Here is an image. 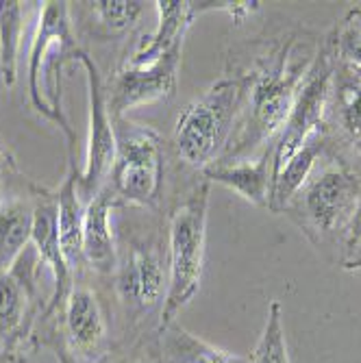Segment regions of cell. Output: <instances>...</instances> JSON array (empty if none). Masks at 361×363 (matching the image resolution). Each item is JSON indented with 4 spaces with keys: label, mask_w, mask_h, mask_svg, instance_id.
<instances>
[{
    "label": "cell",
    "mask_w": 361,
    "mask_h": 363,
    "mask_svg": "<svg viewBox=\"0 0 361 363\" xmlns=\"http://www.w3.org/2000/svg\"><path fill=\"white\" fill-rule=\"evenodd\" d=\"M322 44L305 26L289 24L255 40L240 55L244 61L235 63L248 74V91L220 163L252 159L274 146Z\"/></svg>",
    "instance_id": "1"
},
{
    "label": "cell",
    "mask_w": 361,
    "mask_h": 363,
    "mask_svg": "<svg viewBox=\"0 0 361 363\" xmlns=\"http://www.w3.org/2000/svg\"><path fill=\"white\" fill-rule=\"evenodd\" d=\"M359 198L361 168L329 150L283 213L296 222L301 233L318 250L338 255L340 238Z\"/></svg>",
    "instance_id": "2"
},
{
    "label": "cell",
    "mask_w": 361,
    "mask_h": 363,
    "mask_svg": "<svg viewBox=\"0 0 361 363\" xmlns=\"http://www.w3.org/2000/svg\"><path fill=\"white\" fill-rule=\"evenodd\" d=\"M248 91V74L233 61L201 98H196L179 113L174 122V152L189 168L205 170L222 157L238 120L244 109Z\"/></svg>",
    "instance_id": "3"
},
{
    "label": "cell",
    "mask_w": 361,
    "mask_h": 363,
    "mask_svg": "<svg viewBox=\"0 0 361 363\" xmlns=\"http://www.w3.org/2000/svg\"><path fill=\"white\" fill-rule=\"evenodd\" d=\"M209 218V181L194 187L172 209L168 220V291L159 311V331L177 322V315L201 289L205 270Z\"/></svg>",
    "instance_id": "4"
},
{
    "label": "cell",
    "mask_w": 361,
    "mask_h": 363,
    "mask_svg": "<svg viewBox=\"0 0 361 363\" xmlns=\"http://www.w3.org/2000/svg\"><path fill=\"white\" fill-rule=\"evenodd\" d=\"M79 52L70 30L68 3H44L28 50V96L33 107L57 122L70 142H74V135L61 107V70L63 61L77 59Z\"/></svg>",
    "instance_id": "5"
},
{
    "label": "cell",
    "mask_w": 361,
    "mask_h": 363,
    "mask_svg": "<svg viewBox=\"0 0 361 363\" xmlns=\"http://www.w3.org/2000/svg\"><path fill=\"white\" fill-rule=\"evenodd\" d=\"M111 191L126 203L155 207L163 185V144L150 126L120 120L109 172Z\"/></svg>",
    "instance_id": "6"
},
{
    "label": "cell",
    "mask_w": 361,
    "mask_h": 363,
    "mask_svg": "<svg viewBox=\"0 0 361 363\" xmlns=\"http://www.w3.org/2000/svg\"><path fill=\"white\" fill-rule=\"evenodd\" d=\"M333 72H335V57L329 46V40H324L313 68L307 74L296 103H294L289 118L279 133L274 142V166L272 174L285 166V161L296 152L311 135L322 130L324 124V113H326V103H329V91L333 83Z\"/></svg>",
    "instance_id": "7"
},
{
    "label": "cell",
    "mask_w": 361,
    "mask_h": 363,
    "mask_svg": "<svg viewBox=\"0 0 361 363\" xmlns=\"http://www.w3.org/2000/svg\"><path fill=\"white\" fill-rule=\"evenodd\" d=\"M77 59L85 68L87 79V98H89V130H87V152L85 168L81 174V187L91 198L101 191L105 177L111 172L113 155H116V126L111 122L109 101L103 91V81L98 74L96 63L87 52H79Z\"/></svg>",
    "instance_id": "8"
},
{
    "label": "cell",
    "mask_w": 361,
    "mask_h": 363,
    "mask_svg": "<svg viewBox=\"0 0 361 363\" xmlns=\"http://www.w3.org/2000/svg\"><path fill=\"white\" fill-rule=\"evenodd\" d=\"M322 130L331 152L350 163L361 159V70L338 59Z\"/></svg>",
    "instance_id": "9"
},
{
    "label": "cell",
    "mask_w": 361,
    "mask_h": 363,
    "mask_svg": "<svg viewBox=\"0 0 361 363\" xmlns=\"http://www.w3.org/2000/svg\"><path fill=\"white\" fill-rule=\"evenodd\" d=\"M181 50L183 48H174L148 65H126L113 83L109 101L111 116H122L135 107L157 101H168L170 96H174L179 81Z\"/></svg>",
    "instance_id": "10"
},
{
    "label": "cell",
    "mask_w": 361,
    "mask_h": 363,
    "mask_svg": "<svg viewBox=\"0 0 361 363\" xmlns=\"http://www.w3.org/2000/svg\"><path fill=\"white\" fill-rule=\"evenodd\" d=\"M116 272L118 296L130 311L148 313L166 301L168 266H163V259L155 248L144 244L133 246Z\"/></svg>",
    "instance_id": "11"
},
{
    "label": "cell",
    "mask_w": 361,
    "mask_h": 363,
    "mask_svg": "<svg viewBox=\"0 0 361 363\" xmlns=\"http://www.w3.org/2000/svg\"><path fill=\"white\" fill-rule=\"evenodd\" d=\"M63 324L74 354L94 361L107 346V320L96 294L87 287H72L63 303Z\"/></svg>",
    "instance_id": "12"
},
{
    "label": "cell",
    "mask_w": 361,
    "mask_h": 363,
    "mask_svg": "<svg viewBox=\"0 0 361 363\" xmlns=\"http://www.w3.org/2000/svg\"><path fill=\"white\" fill-rule=\"evenodd\" d=\"M272 166H274V146L266 148L261 155L242 161L213 163L205 168L203 174L211 183H220L240 194L244 201L255 207L268 209L270 189H272Z\"/></svg>",
    "instance_id": "13"
},
{
    "label": "cell",
    "mask_w": 361,
    "mask_h": 363,
    "mask_svg": "<svg viewBox=\"0 0 361 363\" xmlns=\"http://www.w3.org/2000/svg\"><path fill=\"white\" fill-rule=\"evenodd\" d=\"M116 207V194L111 187H103L83 216V259L96 272L111 274L118 268L116 240L111 230V211Z\"/></svg>",
    "instance_id": "14"
},
{
    "label": "cell",
    "mask_w": 361,
    "mask_h": 363,
    "mask_svg": "<svg viewBox=\"0 0 361 363\" xmlns=\"http://www.w3.org/2000/svg\"><path fill=\"white\" fill-rule=\"evenodd\" d=\"M30 242L35 246L40 261L52 272L55 279V294H52V307L63 305L68 294L72 291V268L68 266L61 244H59V230H57V196L42 198L33 207V235Z\"/></svg>",
    "instance_id": "15"
},
{
    "label": "cell",
    "mask_w": 361,
    "mask_h": 363,
    "mask_svg": "<svg viewBox=\"0 0 361 363\" xmlns=\"http://www.w3.org/2000/svg\"><path fill=\"white\" fill-rule=\"evenodd\" d=\"M329 152V140H326L324 130H318L311 135L296 152H294L281 170L272 174V189H270V203L268 211L272 213H283L285 207L296 191L303 187V183L311 177L318 161Z\"/></svg>",
    "instance_id": "16"
},
{
    "label": "cell",
    "mask_w": 361,
    "mask_h": 363,
    "mask_svg": "<svg viewBox=\"0 0 361 363\" xmlns=\"http://www.w3.org/2000/svg\"><path fill=\"white\" fill-rule=\"evenodd\" d=\"M77 174H68L57 194V230L61 252L74 270L83 259V216L85 209L77 191Z\"/></svg>",
    "instance_id": "17"
},
{
    "label": "cell",
    "mask_w": 361,
    "mask_h": 363,
    "mask_svg": "<svg viewBox=\"0 0 361 363\" xmlns=\"http://www.w3.org/2000/svg\"><path fill=\"white\" fill-rule=\"evenodd\" d=\"M161 333L163 363H252L250 357H242L218 348L201 337L191 335L183 326H168Z\"/></svg>",
    "instance_id": "18"
},
{
    "label": "cell",
    "mask_w": 361,
    "mask_h": 363,
    "mask_svg": "<svg viewBox=\"0 0 361 363\" xmlns=\"http://www.w3.org/2000/svg\"><path fill=\"white\" fill-rule=\"evenodd\" d=\"M33 235V207L22 201L0 205V272H9Z\"/></svg>",
    "instance_id": "19"
},
{
    "label": "cell",
    "mask_w": 361,
    "mask_h": 363,
    "mask_svg": "<svg viewBox=\"0 0 361 363\" xmlns=\"http://www.w3.org/2000/svg\"><path fill=\"white\" fill-rule=\"evenodd\" d=\"M24 30V9L16 0H0V74L5 85H13L18 77V55Z\"/></svg>",
    "instance_id": "20"
},
{
    "label": "cell",
    "mask_w": 361,
    "mask_h": 363,
    "mask_svg": "<svg viewBox=\"0 0 361 363\" xmlns=\"http://www.w3.org/2000/svg\"><path fill=\"white\" fill-rule=\"evenodd\" d=\"M252 363H291L287 340H285V328H283V307L279 301H272L268 307L266 324L261 331L252 352Z\"/></svg>",
    "instance_id": "21"
},
{
    "label": "cell",
    "mask_w": 361,
    "mask_h": 363,
    "mask_svg": "<svg viewBox=\"0 0 361 363\" xmlns=\"http://www.w3.org/2000/svg\"><path fill=\"white\" fill-rule=\"evenodd\" d=\"M326 40L338 61L361 70V7L350 9Z\"/></svg>",
    "instance_id": "22"
},
{
    "label": "cell",
    "mask_w": 361,
    "mask_h": 363,
    "mask_svg": "<svg viewBox=\"0 0 361 363\" xmlns=\"http://www.w3.org/2000/svg\"><path fill=\"white\" fill-rule=\"evenodd\" d=\"M24 283L9 272H0V342L7 340L24 318Z\"/></svg>",
    "instance_id": "23"
},
{
    "label": "cell",
    "mask_w": 361,
    "mask_h": 363,
    "mask_svg": "<svg viewBox=\"0 0 361 363\" xmlns=\"http://www.w3.org/2000/svg\"><path fill=\"white\" fill-rule=\"evenodd\" d=\"M94 11L105 26L107 33L120 35L126 33L142 16V3H128V0H101L94 3Z\"/></svg>",
    "instance_id": "24"
},
{
    "label": "cell",
    "mask_w": 361,
    "mask_h": 363,
    "mask_svg": "<svg viewBox=\"0 0 361 363\" xmlns=\"http://www.w3.org/2000/svg\"><path fill=\"white\" fill-rule=\"evenodd\" d=\"M338 266L346 272H361V198L344 226V233L338 244Z\"/></svg>",
    "instance_id": "25"
},
{
    "label": "cell",
    "mask_w": 361,
    "mask_h": 363,
    "mask_svg": "<svg viewBox=\"0 0 361 363\" xmlns=\"http://www.w3.org/2000/svg\"><path fill=\"white\" fill-rule=\"evenodd\" d=\"M5 179H7V155L0 148V196H3L5 189ZM0 205H3V201H0Z\"/></svg>",
    "instance_id": "26"
},
{
    "label": "cell",
    "mask_w": 361,
    "mask_h": 363,
    "mask_svg": "<svg viewBox=\"0 0 361 363\" xmlns=\"http://www.w3.org/2000/svg\"><path fill=\"white\" fill-rule=\"evenodd\" d=\"M128 363H144V361H128Z\"/></svg>",
    "instance_id": "27"
}]
</instances>
